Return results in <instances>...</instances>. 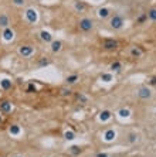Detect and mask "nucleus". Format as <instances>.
Here are the masks:
<instances>
[{
    "mask_svg": "<svg viewBox=\"0 0 156 157\" xmlns=\"http://www.w3.org/2000/svg\"><path fill=\"white\" fill-rule=\"evenodd\" d=\"M111 117V112L109 110H104V112H101V115H99V119H101L102 122H106Z\"/></svg>",
    "mask_w": 156,
    "mask_h": 157,
    "instance_id": "obj_23",
    "label": "nucleus"
},
{
    "mask_svg": "<svg viewBox=\"0 0 156 157\" xmlns=\"http://www.w3.org/2000/svg\"><path fill=\"white\" fill-rule=\"evenodd\" d=\"M9 132H10V135H18V133H20L18 124H11L10 128H9Z\"/></svg>",
    "mask_w": 156,
    "mask_h": 157,
    "instance_id": "obj_25",
    "label": "nucleus"
},
{
    "mask_svg": "<svg viewBox=\"0 0 156 157\" xmlns=\"http://www.w3.org/2000/svg\"><path fill=\"white\" fill-rule=\"evenodd\" d=\"M40 38L44 41V43H51V41L54 40V38H53V36H51L50 31H46V30L40 31Z\"/></svg>",
    "mask_w": 156,
    "mask_h": 157,
    "instance_id": "obj_14",
    "label": "nucleus"
},
{
    "mask_svg": "<svg viewBox=\"0 0 156 157\" xmlns=\"http://www.w3.org/2000/svg\"><path fill=\"white\" fill-rule=\"evenodd\" d=\"M125 24V18L121 14H114L109 17V27L112 30H121Z\"/></svg>",
    "mask_w": 156,
    "mask_h": 157,
    "instance_id": "obj_2",
    "label": "nucleus"
},
{
    "mask_svg": "<svg viewBox=\"0 0 156 157\" xmlns=\"http://www.w3.org/2000/svg\"><path fill=\"white\" fill-rule=\"evenodd\" d=\"M77 99H78L81 103H87V102H88V98H87L85 95H82V94H80V95L77 96Z\"/></svg>",
    "mask_w": 156,
    "mask_h": 157,
    "instance_id": "obj_32",
    "label": "nucleus"
},
{
    "mask_svg": "<svg viewBox=\"0 0 156 157\" xmlns=\"http://www.w3.org/2000/svg\"><path fill=\"white\" fill-rule=\"evenodd\" d=\"M74 9H75L77 13H84L87 10V3L82 2V0H75L74 2Z\"/></svg>",
    "mask_w": 156,
    "mask_h": 157,
    "instance_id": "obj_8",
    "label": "nucleus"
},
{
    "mask_svg": "<svg viewBox=\"0 0 156 157\" xmlns=\"http://www.w3.org/2000/svg\"><path fill=\"white\" fill-rule=\"evenodd\" d=\"M24 16H26V18H27V21L31 23V24H36L37 20H38V13H37V10L33 7L26 9Z\"/></svg>",
    "mask_w": 156,
    "mask_h": 157,
    "instance_id": "obj_5",
    "label": "nucleus"
},
{
    "mask_svg": "<svg viewBox=\"0 0 156 157\" xmlns=\"http://www.w3.org/2000/svg\"><path fill=\"white\" fill-rule=\"evenodd\" d=\"M2 36H3V40L11 41V40H13V37H14V31H13L10 27H7V29H3V31H2Z\"/></svg>",
    "mask_w": 156,
    "mask_h": 157,
    "instance_id": "obj_10",
    "label": "nucleus"
},
{
    "mask_svg": "<svg viewBox=\"0 0 156 157\" xmlns=\"http://www.w3.org/2000/svg\"><path fill=\"white\" fill-rule=\"evenodd\" d=\"M50 59L47 58V57H41L40 59H38V67H47V65H50Z\"/></svg>",
    "mask_w": 156,
    "mask_h": 157,
    "instance_id": "obj_24",
    "label": "nucleus"
},
{
    "mask_svg": "<svg viewBox=\"0 0 156 157\" xmlns=\"http://www.w3.org/2000/svg\"><path fill=\"white\" fill-rule=\"evenodd\" d=\"M138 142V133H129L128 135V143H131V144H134V143Z\"/></svg>",
    "mask_w": 156,
    "mask_h": 157,
    "instance_id": "obj_21",
    "label": "nucleus"
},
{
    "mask_svg": "<svg viewBox=\"0 0 156 157\" xmlns=\"http://www.w3.org/2000/svg\"><path fill=\"white\" fill-rule=\"evenodd\" d=\"M115 130L114 129H108V130H105V133H104V139L106 140V142H112L114 139H115Z\"/></svg>",
    "mask_w": 156,
    "mask_h": 157,
    "instance_id": "obj_16",
    "label": "nucleus"
},
{
    "mask_svg": "<svg viewBox=\"0 0 156 157\" xmlns=\"http://www.w3.org/2000/svg\"><path fill=\"white\" fill-rule=\"evenodd\" d=\"M78 81H80V75H78V74H73V75H68V77L66 78V84L74 85V84H77Z\"/></svg>",
    "mask_w": 156,
    "mask_h": 157,
    "instance_id": "obj_15",
    "label": "nucleus"
},
{
    "mask_svg": "<svg viewBox=\"0 0 156 157\" xmlns=\"http://www.w3.org/2000/svg\"><path fill=\"white\" fill-rule=\"evenodd\" d=\"M101 79L104 81V82H111V81L114 79V77H112V74L104 72V74H101Z\"/></svg>",
    "mask_w": 156,
    "mask_h": 157,
    "instance_id": "obj_22",
    "label": "nucleus"
},
{
    "mask_svg": "<svg viewBox=\"0 0 156 157\" xmlns=\"http://www.w3.org/2000/svg\"><path fill=\"white\" fill-rule=\"evenodd\" d=\"M33 52H34V48L31 47V45H22V47L18 48V54L22 55V57H24V58L31 57Z\"/></svg>",
    "mask_w": 156,
    "mask_h": 157,
    "instance_id": "obj_6",
    "label": "nucleus"
},
{
    "mask_svg": "<svg viewBox=\"0 0 156 157\" xmlns=\"http://www.w3.org/2000/svg\"><path fill=\"white\" fill-rule=\"evenodd\" d=\"M109 70L115 71V72H121V71H122V64H121L119 61H114L112 64H111V67H109Z\"/></svg>",
    "mask_w": 156,
    "mask_h": 157,
    "instance_id": "obj_17",
    "label": "nucleus"
},
{
    "mask_svg": "<svg viewBox=\"0 0 156 157\" xmlns=\"http://www.w3.org/2000/svg\"><path fill=\"white\" fill-rule=\"evenodd\" d=\"M149 85L155 86V85H156V77H152V78H150V81H149Z\"/></svg>",
    "mask_w": 156,
    "mask_h": 157,
    "instance_id": "obj_33",
    "label": "nucleus"
},
{
    "mask_svg": "<svg viewBox=\"0 0 156 157\" xmlns=\"http://www.w3.org/2000/svg\"><path fill=\"white\" fill-rule=\"evenodd\" d=\"M97 14H98L99 18H102V20H104V18L111 17V10H109L108 7H99V9H98V13H97Z\"/></svg>",
    "mask_w": 156,
    "mask_h": 157,
    "instance_id": "obj_13",
    "label": "nucleus"
},
{
    "mask_svg": "<svg viewBox=\"0 0 156 157\" xmlns=\"http://www.w3.org/2000/svg\"><path fill=\"white\" fill-rule=\"evenodd\" d=\"M11 3L14 6H17V7H22V6L26 4V0H11Z\"/></svg>",
    "mask_w": 156,
    "mask_h": 157,
    "instance_id": "obj_30",
    "label": "nucleus"
},
{
    "mask_svg": "<svg viewBox=\"0 0 156 157\" xmlns=\"http://www.w3.org/2000/svg\"><path fill=\"white\" fill-rule=\"evenodd\" d=\"M26 92H27V94H34V92H37V88L34 86V84H29V85H27Z\"/></svg>",
    "mask_w": 156,
    "mask_h": 157,
    "instance_id": "obj_29",
    "label": "nucleus"
},
{
    "mask_svg": "<svg viewBox=\"0 0 156 157\" xmlns=\"http://www.w3.org/2000/svg\"><path fill=\"white\" fill-rule=\"evenodd\" d=\"M136 95H138V98L142 99V101H148V99H150L153 96V91L149 86H141V88H138Z\"/></svg>",
    "mask_w": 156,
    "mask_h": 157,
    "instance_id": "obj_3",
    "label": "nucleus"
},
{
    "mask_svg": "<svg viewBox=\"0 0 156 157\" xmlns=\"http://www.w3.org/2000/svg\"><path fill=\"white\" fill-rule=\"evenodd\" d=\"M129 55H131V58H141L143 55V50L139 45H132L129 50Z\"/></svg>",
    "mask_w": 156,
    "mask_h": 157,
    "instance_id": "obj_7",
    "label": "nucleus"
},
{
    "mask_svg": "<svg viewBox=\"0 0 156 157\" xmlns=\"http://www.w3.org/2000/svg\"><path fill=\"white\" fill-rule=\"evenodd\" d=\"M60 95H61V96H71V95H73V91H71L70 88H61Z\"/></svg>",
    "mask_w": 156,
    "mask_h": 157,
    "instance_id": "obj_27",
    "label": "nucleus"
},
{
    "mask_svg": "<svg viewBox=\"0 0 156 157\" xmlns=\"http://www.w3.org/2000/svg\"><path fill=\"white\" fill-rule=\"evenodd\" d=\"M10 27V18H9L7 14H4V13H0V29H7Z\"/></svg>",
    "mask_w": 156,
    "mask_h": 157,
    "instance_id": "obj_9",
    "label": "nucleus"
},
{
    "mask_svg": "<svg viewBox=\"0 0 156 157\" xmlns=\"http://www.w3.org/2000/svg\"><path fill=\"white\" fill-rule=\"evenodd\" d=\"M50 45H51V51L53 52H60L62 50V43L60 40H53L50 43Z\"/></svg>",
    "mask_w": 156,
    "mask_h": 157,
    "instance_id": "obj_12",
    "label": "nucleus"
},
{
    "mask_svg": "<svg viewBox=\"0 0 156 157\" xmlns=\"http://www.w3.org/2000/svg\"><path fill=\"white\" fill-rule=\"evenodd\" d=\"M11 109H13V105H11V102H9V101H4V102L0 103V112H3V113H10Z\"/></svg>",
    "mask_w": 156,
    "mask_h": 157,
    "instance_id": "obj_11",
    "label": "nucleus"
},
{
    "mask_svg": "<svg viewBox=\"0 0 156 157\" xmlns=\"http://www.w3.org/2000/svg\"><path fill=\"white\" fill-rule=\"evenodd\" d=\"M149 20H152V21H156V9H149L148 13H146Z\"/></svg>",
    "mask_w": 156,
    "mask_h": 157,
    "instance_id": "obj_20",
    "label": "nucleus"
},
{
    "mask_svg": "<svg viewBox=\"0 0 156 157\" xmlns=\"http://www.w3.org/2000/svg\"><path fill=\"white\" fill-rule=\"evenodd\" d=\"M0 85H2V89H4V91H9V89H11V81L7 79V78H4V79L0 82Z\"/></svg>",
    "mask_w": 156,
    "mask_h": 157,
    "instance_id": "obj_18",
    "label": "nucleus"
},
{
    "mask_svg": "<svg viewBox=\"0 0 156 157\" xmlns=\"http://www.w3.org/2000/svg\"><path fill=\"white\" fill-rule=\"evenodd\" d=\"M14 157H23V156H14Z\"/></svg>",
    "mask_w": 156,
    "mask_h": 157,
    "instance_id": "obj_36",
    "label": "nucleus"
},
{
    "mask_svg": "<svg viewBox=\"0 0 156 157\" xmlns=\"http://www.w3.org/2000/svg\"><path fill=\"white\" fill-rule=\"evenodd\" d=\"M2 122H3V117H2V115H0V123H2Z\"/></svg>",
    "mask_w": 156,
    "mask_h": 157,
    "instance_id": "obj_35",
    "label": "nucleus"
},
{
    "mask_svg": "<svg viewBox=\"0 0 156 157\" xmlns=\"http://www.w3.org/2000/svg\"><path fill=\"white\" fill-rule=\"evenodd\" d=\"M118 47H119V43L115 38H105V40L102 41V48L106 50V51H114Z\"/></svg>",
    "mask_w": 156,
    "mask_h": 157,
    "instance_id": "obj_4",
    "label": "nucleus"
},
{
    "mask_svg": "<svg viewBox=\"0 0 156 157\" xmlns=\"http://www.w3.org/2000/svg\"><path fill=\"white\" fill-rule=\"evenodd\" d=\"M70 151L73 154H81L82 153V149H81L80 146H71L70 147Z\"/></svg>",
    "mask_w": 156,
    "mask_h": 157,
    "instance_id": "obj_28",
    "label": "nucleus"
},
{
    "mask_svg": "<svg viewBox=\"0 0 156 157\" xmlns=\"http://www.w3.org/2000/svg\"><path fill=\"white\" fill-rule=\"evenodd\" d=\"M118 115H119L121 117H129L131 116V110L128 109V108H121V109L118 110Z\"/></svg>",
    "mask_w": 156,
    "mask_h": 157,
    "instance_id": "obj_19",
    "label": "nucleus"
},
{
    "mask_svg": "<svg viewBox=\"0 0 156 157\" xmlns=\"http://www.w3.org/2000/svg\"><path fill=\"white\" fill-rule=\"evenodd\" d=\"M146 20H148V16H146V13H143V14H141L138 17V23H139V24H143Z\"/></svg>",
    "mask_w": 156,
    "mask_h": 157,
    "instance_id": "obj_31",
    "label": "nucleus"
},
{
    "mask_svg": "<svg viewBox=\"0 0 156 157\" xmlns=\"http://www.w3.org/2000/svg\"><path fill=\"white\" fill-rule=\"evenodd\" d=\"M94 26H95L94 20L90 17H82V18H80V21H78V29H80L82 33H90V31H92Z\"/></svg>",
    "mask_w": 156,
    "mask_h": 157,
    "instance_id": "obj_1",
    "label": "nucleus"
},
{
    "mask_svg": "<svg viewBox=\"0 0 156 157\" xmlns=\"http://www.w3.org/2000/svg\"><path fill=\"white\" fill-rule=\"evenodd\" d=\"M97 157H108V154H105V153H99V154H97Z\"/></svg>",
    "mask_w": 156,
    "mask_h": 157,
    "instance_id": "obj_34",
    "label": "nucleus"
},
{
    "mask_svg": "<svg viewBox=\"0 0 156 157\" xmlns=\"http://www.w3.org/2000/svg\"><path fill=\"white\" fill-rule=\"evenodd\" d=\"M64 139L66 140H74L75 139V133H74L73 130H67L66 133H64Z\"/></svg>",
    "mask_w": 156,
    "mask_h": 157,
    "instance_id": "obj_26",
    "label": "nucleus"
}]
</instances>
